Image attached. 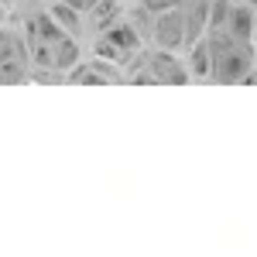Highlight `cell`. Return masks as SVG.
Instances as JSON below:
<instances>
[{
    "mask_svg": "<svg viewBox=\"0 0 257 257\" xmlns=\"http://www.w3.org/2000/svg\"><path fill=\"white\" fill-rule=\"evenodd\" d=\"M151 45L165 48V52H185L192 45V28H189V14H185L182 4L155 14V21H151Z\"/></svg>",
    "mask_w": 257,
    "mask_h": 257,
    "instance_id": "1",
    "label": "cell"
},
{
    "mask_svg": "<svg viewBox=\"0 0 257 257\" xmlns=\"http://www.w3.org/2000/svg\"><path fill=\"white\" fill-rule=\"evenodd\" d=\"M62 4L76 7V11H82V14H93V11L99 7V0H62Z\"/></svg>",
    "mask_w": 257,
    "mask_h": 257,
    "instance_id": "2",
    "label": "cell"
},
{
    "mask_svg": "<svg viewBox=\"0 0 257 257\" xmlns=\"http://www.w3.org/2000/svg\"><path fill=\"white\" fill-rule=\"evenodd\" d=\"M254 48H257V28H254Z\"/></svg>",
    "mask_w": 257,
    "mask_h": 257,
    "instance_id": "3",
    "label": "cell"
}]
</instances>
